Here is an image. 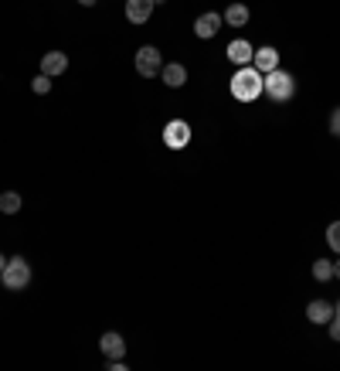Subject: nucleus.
<instances>
[{
  "label": "nucleus",
  "instance_id": "1",
  "mask_svg": "<svg viewBox=\"0 0 340 371\" xmlns=\"http://www.w3.org/2000/svg\"><path fill=\"white\" fill-rule=\"evenodd\" d=\"M232 95L239 102H255L262 95V72H255L252 65H242L235 75H232Z\"/></svg>",
  "mask_w": 340,
  "mask_h": 371
},
{
  "label": "nucleus",
  "instance_id": "2",
  "mask_svg": "<svg viewBox=\"0 0 340 371\" xmlns=\"http://www.w3.org/2000/svg\"><path fill=\"white\" fill-rule=\"evenodd\" d=\"M262 95H269L272 102H286V99L296 95V79H293L289 72L276 69V72L262 75Z\"/></svg>",
  "mask_w": 340,
  "mask_h": 371
},
{
  "label": "nucleus",
  "instance_id": "3",
  "mask_svg": "<svg viewBox=\"0 0 340 371\" xmlns=\"http://www.w3.org/2000/svg\"><path fill=\"white\" fill-rule=\"evenodd\" d=\"M0 283H3L7 289H24V286L31 283V266H27V259H24V256L7 259V266H3V273H0Z\"/></svg>",
  "mask_w": 340,
  "mask_h": 371
},
{
  "label": "nucleus",
  "instance_id": "4",
  "mask_svg": "<svg viewBox=\"0 0 340 371\" xmlns=\"http://www.w3.org/2000/svg\"><path fill=\"white\" fill-rule=\"evenodd\" d=\"M160 69H164L160 51H157L154 45H143V48L136 51V72H140L143 79H154V75H160Z\"/></svg>",
  "mask_w": 340,
  "mask_h": 371
},
{
  "label": "nucleus",
  "instance_id": "5",
  "mask_svg": "<svg viewBox=\"0 0 340 371\" xmlns=\"http://www.w3.org/2000/svg\"><path fill=\"white\" fill-rule=\"evenodd\" d=\"M164 143H167L170 150H184L191 143V126L184 119H170L167 126H164Z\"/></svg>",
  "mask_w": 340,
  "mask_h": 371
},
{
  "label": "nucleus",
  "instance_id": "6",
  "mask_svg": "<svg viewBox=\"0 0 340 371\" xmlns=\"http://www.w3.org/2000/svg\"><path fill=\"white\" fill-rule=\"evenodd\" d=\"M252 69H255V72H262V75L276 72V69H279V51H276L272 45H262V48H255Z\"/></svg>",
  "mask_w": 340,
  "mask_h": 371
},
{
  "label": "nucleus",
  "instance_id": "7",
  "mask_svg": "<svg viewBox=\"0 0 340 371\" xmlns=\"http://www.w3.org/2000/svg\"><path fill=\"white\" fill-rule=\"evenodd\" d=\"M221 14H215V10H208V14H201L197 21H194V34L197 38H215L218 31H221Z\"/></svg>",
  "mask_w": 340,
  "mask_h": 371
},
{
  "label": "nucleus",
  "instance_id": "8",
  "mask_svg": "<svg viewBox=\"0 0 340 371\" xmlns=\"http://www.w3.org/2000/svg\"><path fill=\"white\" fill-rule=\"evenodd\" d=\"M154 7H157L154 0H126V21L130 24H147Z\"/></svg>",
  "mask_w": 340,
  "mask_h": 371
},
{
  "label": "nucleus",
  "instance_id": "9",
  "mask_svg": "<svg viewBox=\"0 0 340 371\" xmlns=\"http://www.w3.org/2000/svg\"><path fill=\"white\" fill-rule=\"evenodd\" d=\"M99 351H102L106 358H123V355H126V341H123V334H116V331L102 334V337H99Z\"/></svg>",
  "mask_w": 340,
  "mask_h": 371
},
{
  "label": "nucleus",
  "instance_id": "10",
  "mask_svg": "<svg viewBox=\"0 0 340 371\" xmlns=\"http://www.w3.org/2000/svg\"><path fill=\"white\" fill-rule=\"evenodd\" d=\"M65 69H69V55H62V51H48V55H41V72L45 75H65Z\"/></svg>",
  "mask_w": 340,
  "mask_h": 371
},
{
  "label": "nucleus",
  "instance_id": "11",
  "mask_svg": "<svg viewBox=\"0 0 340 371\" xmlns=\"http://www.w3.org/2000/svg\"><path fill=\"white\" fill-rule=\"evenodd\" d=\"M306 317H310L313 324H330V320H334V303H330V300H313V303L306 307Z\"/></svg>",
  "mask_w": 340,
  "mask_h": 371
},
{
  "label": "nucleus",
  "instance_id": "12",
  "mask_svg": "<svg viewBox=\"0 0 340 371\" xmlns=\"http://www.w3.org/2000/svg\"><path fill=\"white\" fill-rule=\"evenodd\" d=\"M252 45L245 41V38H235L232 45H228V58L235 62V65H252Z\"/></svg>",
  "mask_w": 340,
  "mask_h": 371
},
{
  "label": "nucleus",
  "instance_id": "13",
  "mask_svg": "<svg viewBox=\"0 0 340 371\" xmlns=\"http://www.w3.org/2000/svg\"><path fill=\"white\" fill-rule=\"evenodd\" d=\"M160 79H164V86H170V89H180L187 82V69L180 62H170V65L160 69Z\"/></svg>",
  "mask_w": 340,
  "mask_h": 371
},
{
  "label": "nucleus",
  "instance_id": "14",
  "mask_svg": "<svg viewBox=\"0 0 340 371\" xmlns=\"http://www.w3.org/2000/svg\"><path fill=\"white\" fill-rule=\"evenodd\" d=\"M228 27H245L249 24V7L245 3H232V7H225V17H221Z\"/></svg>",
  "mask_w": 340,
  "mask_h": 371
},
{
  "label": "nucleus",
  "instance_id": "15",
  "mask_svg": "<svg viewBox=\"0 0 340 371\" xmlns=\"http://www.w3.org/2000/svg\"><path fill=\"white\" fill-rule=\"evenodd\" d=\"M0 211L3 215H17L21 211V194L17 191H3L0 194Z\"/></svg>",
  "mask_w": 340,
  "mask_h": 371
},
{
  "label": "nucleus",
  "instance_id": "16",
  "mask_svg": "<svg viewBox=\"0 0 340 371\" xmlns=\"http://www.w3.org/2000/svg\"><path fill=\"white\" fill-rule=\"evenodd\" d=\"M313 276L320 279V283L334 279V263H330V259H317V263H313Z\"/></svg>",
  "mask_w": 340,
  "mask_h": 371
},
{
  "label": "nucleus",
  "instance_id": "17",
  "mask_svg": "<svg viewBox=\"0 0 340 371\" xmlns=\"http://www.w3.org/2000/svg\"><path fill=\"white\" fill-rule=\"evenodd\" d=\"M31 89H34L38 95H48V93H51V75H45V72H41V75H34Z\"/></svg>",
  "mask_w": 340,
  "mask_h": 371
},
{
  "label": "nucleus",
  "instance_id": "18",
  "mask_svg": "<svg viewBox=\"0 0 340 371\" xmlns=\"http://www.w3.org/2000/svg\"><path fill=\"white\" fill-rule=\"evenodd\" d=\"M327 246H330L334 252H340V222H334V225L327 228Z\"/></svg>",
  "mask_w": 340,
  "mask_h": 371
},
{
  "label": "nucleus",
  "instance_id": "19",
  "mask_svg": "<svg viewBox=\"0 0 340 371\" xmlns=\"http://www.w3.org/2000/svg\"><path fill=\"white\" fill-rule=\"evenodd\" d=\"M330 133H334V136H340V106L334 109V112H330Z\"/></svg>",
  "mask_w": 340,
  "mask_h": 371
},
{
  "label": "nucleus",
  "instance_id": "20",
  "mask_svg": "<svg viewBox=\"0 0 340 371\" xmlns=\"http://www.w3.org/2000/svg\"><path fill=\"white\" fill-rule=\"evenodd\" d=\"M330 337H334V341H340V317H334V320H330Z\"/></svg>",
  "mask_w": 340,
  "mask_h": 371
},
{
  "label": "nucleus",
  "instance_id": "21",
  "mask_svg": "<svg viewBox=\"0 0 340 371\" xmlns=\"http://www.w3.org/2000/svg\"><path fill=\"white\" fill-rule=\"evenodd\" d=\"M334 276L340 279V259H337V263H334Z\"/></svg>",
  "mask_w": 340,
  "mask_h": 371
},
{
  "label": "nucleus",
  "instance_id": "22",
  "mask_svg": "<svg viewBox=\"0 0 340 371\" xmlns=\"http://www.w3.org/2000/svg\"><path fill=\"white\" fill-rule=\"evenodd\" d=\"M79 3H82V7H92V3H95V0H79Z\"/></svg>",
  "mask_w": 340,
  "mask_h": 371
},
{
  "label": "nucleus",
  "instance_id": "23",
  "mask_svg": "<svg viewBox=\"0 0 340 371\" xmlns=\"http://www.w3.org/2000/svg\"><path fill=\"white\" fill-rule=\"evenodd\" d=\"M3 266H7V259H3V256H0V273H3Z\"/></svg>",
  "mask_w": 340,
  "mask_h": 371
},
{
  "label": "nucleus",
  "instance_id": "24",
  "mask_svg": "<svg viewBox=\"0 0 340 371\" xmlns=\"http://www.w3.org/2000/svg\"><path fill=\"white\" fill-rule=\"evenodd\" d=\"M334 317H340V300H337V307H334Z\"/></svg>",
  "mask_w": 340,
  "mask_h": 371
},
{
  "label": "nucleus",
  "instance_id": "25",
  "mask_svg": "<svg viewBox=\"0 0 340 371\" xmlns=\"http://www.w3.org/2000/svg\"><path fill=\"white\" fill-rule=\"evenodd\" d=\"M154 3H164V0H154Z\"/></svg>",
  "mask_w": 340,
  "mask_h": 371
}]
</instances>
